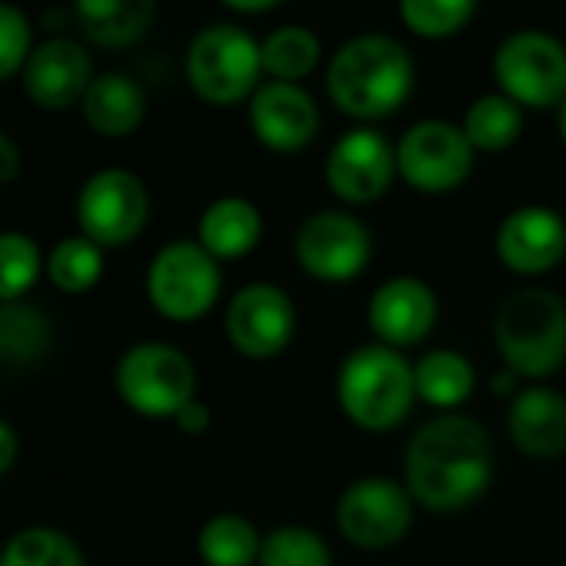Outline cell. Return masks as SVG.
<instances>
[{
    "label": "cell",
    "mask_w": 566,
    "mask_h": 566,
    "mask_svg": "<svg viewBox=\"0 0 566 566\" xmlns=\"http://www.w3.org/2000/svg\"><path fill=\"white\" fill-rule=\"evenodd\" d=\"M493 480V440L467 413H437L420 423L403 453V483L423 510L460 513Z\"/></svg>",
    "instance_id": "cell-1"
},
{
    "label": "cell",
    "mask_w": 566,
    "mask_h": 566,
    "mask_svg": "<svg viewBox=\"0 0 566 566\" xmlns=\"http://www.w3.org/2000/svg\"><path fill=\"white\" fill-rule=\"evenodd\" d=\"M413 91V57L390 34L350 38L327 64V94L354 120L397 114Z\"/></svg>",
    "instance_id": "cell-2"
},
{
    "label": "cell",
    "mask_w": 566,
    "mask_h": 566,
    "mask_svg": "<svg viewBox=\"0 0 566 566\" xmlns=\"http://www.w3.org/2000/svg\"><path fill=\"white\" fill-rule=\"evenodd\" d=\"M417 400L413 364L384 344L357 347L337 374V403L350 423L367 433L397 430Z\"/></svg>",
    "instance_id": "cell-3"
},
{
    "label": "cell",
    "mask_w": 566,
    "mask_h": 566,
    "mask_svg": "<svg viewBox=\"0 0 566 566\" xmlns=\"http://www.w3.org/2000/svg\"><path fill=\"white\" fill-rule=\"evenodd\" d=\"M493 340L510 374L553 377L566 364V301L546 287L510 294L493 317Z\"/></svg>",
    "instance_id": "cell-4"
},
{
    "label": "cell",
    "mask_w": 566,
    "mask_h": 566,
    "mask_svg": "<svg viewBox=\"0 0 566 566\" xmlns=\"http://www.w3.org/2000/svg\"><path fill=\"white\" fill-rule=\"evenodd\" d=\"M120 400L150 420H174L197 397L193 360L164 340H144L124 350L114 370Z\"/></svg>",
    "instance_id": "cell-5"
},
{
    "label": "cell",
    "mask_w": 566,
    "mask_h": 566,
    "mask_svg": "<svg viewBox=\"0 0 566 566\" xmlns=\"http://www.w3.org/2000/svg\"><path fill=\"white\" fill-rule=\"evenodd\" d=\"M260 74V41L237 24H213L200 31L187 51V81L193 94L213 107H233L253 97Z\"/></svg>",
    "instance_id": "cell-6"
},
{
    "label": "cell",
    "mask_w": 566,
    "mask_h": 566,
    "mask_svg": "<svg viewBox=\"0 0 566 566\" xmlns=\"http://www.w3.org/2000/svg\"><path fill=\"white\" fill-rule=\"evenodd\" d=\"M220 260L197 240H170L147 266V301L164 321L193 324L207 317L220 297Z\"/></svg>",
    "instance_id": "cell-7"
},
{
    "label": "cell",
    "mask_w": 566,
    "mask_h": 566,
    "mask_svg": "<svg viewBox=\"0 0 566 566\" xmlns=\"http://www.w3.org/2000/svg\"><path fill=\"white\" fill-rule=\"evenodd\" d=\"M500 94L520 107L549 111L566 101V44L546 31H516L493 54Z\"/></svg>",
    "instance_id": "cell-8"
},
{
    "label": "cell",
    "mask_w": 566,
    "mask_h": 566,
    "mask_svg": "<svg viewBox=\"0 0 566 566\" xmlns=\"http://www.w3.org/2000/svg\"><path fill=\"white\" fill-rule=\"evenodd\" d=\"M150 220V193L144 180L124 167H107L87 177L77 193V223L87 240L104 250L127 247Z\"/></svg>",
    "instance_id": "cell-9"
},
{
    "label": "cell",
    "mask_w": 566,
    "mask_h": 566,
    "mask_svg": "<svg viewBox=\"0 0 566 566\" xmlns=\"http://www.w3.org/2000/svg\"><path fill=\"white\" fill-rule=\"evenodd\" d=\"M473 144L450 120H420L397 144V177L417 193H450L473 174Z\"/></svg>",
    "instance_id": "cell-10"
},
{
    "label": "cell",
    "mask_w": 566,
    "mask_h": 566,
    "mask_svg": "<svg viewBox=\"0 0 566 566\" xmlns=\"http://www.w3.org/2000/svg\"><path fill=\"white\" fill-rule=\"evenodd\" d=\"M413 496L394 476H360L337 500V530L360 549L397 546L413 523Z\"/></svg>",
    "instance_id": "cell-11"
},
{
    "label": "cell",
    "mask_w": 566,
    "mask_h": 566,
    "mask_svg": "<svg viewBox=\"0 0 566 566\" xmlns=\"http://www.w3.org/2000/svg\"><path fill=\"white\" fill-rule=\"evenodd\" d=\"M294 256L307 276L347 283L367 270L374 256V233L347 210H317L297 227Z\"/></svg>",
    "instance_id": "cell-12"
},
{
    "label": "cell",
    "mask_w": 566,
    "mask_h": 566,
    "mask_svg": "<svg viewBox=\"0 0 566 566\" xmlns=\"http://www.w3.org/2000/svg\"><path fill=\"white\" fill-rule=\"evenodd\" d=\"M227 340L247 360L280 357L294 344L297 334V307L291 294L276 283H247L233 294L227 317Z\"/></svg>",
    "instance_id": "cell-13"
},
{
    "label": "cell",
    "mask_w": 566,
    "mask_h": 566,
    "mask_svg": "<svg viewBox=\"0 0 566 566\" xmlns=\"http://www.w3.org/2000/svg\"><path fill=\"white\" fill-rule=\"evenodd\" d=\"M327 187L350 207L377 203L397 177V147L374 127L347 130L327 154Z\"/></svg>",
    "instance_id": "cell-14"
},
{
    "label": "cell",
    "mask_w": 566,
    "mask_h": 566,
    "mask_svg": "<svg viewBox=\"0 0 566 566\" xmlns=\"http://www.w3.org/2000/svg\"><path fill=\"white\" fill-rule=\"evenodd\" d=\"M253 137L273 154H301L321 130V107L301 84L266 81L250 97Z\"/></svg>",
    "instance_id": "cell-15"
},
{
    "label": "cell",
    "mask_w": 566,
    "mask_h": 566,
    "mask_svg": "<svg viewBox=\"0 0 566 566\" xmlns=\"http://www.w3.org/2000/svg\"><path fill=\"white\" fill-rule=\"evenodd\" d=\"M437 294L420 276H390L374 291L367 304V324L377 344L407 350L430 337L437 327Z\"/></svg>",
    "instance_id": "cell-16"
},
{
    "label": "cell",
    "mask_w": 566,
    "mask_h": 566,
    "mask_svg": "<svg viewBox=\"0 0 566 566\" xmlns=\"http://www.w3.org/2000/svg\"><path fill=\"white\" fill-rule=\"evenodd\" d=\"M496 256L520 276H543L566 256V220L553 207L526 203L496 227Z\"/></svg>",
    "instance_id": "cell-17"
},
{
    "label": "cell",
    "mask_w": 566,
    "mask_h": 566,
    "mask_svg": "<svg viewBox=\"0 0 566 566\" xmlns=\"http://www.w3.org/2000/svg\"><path fill=\"white\" fill-rule=\"evenodd\" d=\"M91 81L94 77L87 51L67 38H51L38 44L24 64V91L44 111H64L84 101Z\"/></svg>",
    "instance_id": "cell-18"
},
{
    "label": "cell",
    "mask_w": 566,
    "mask_h": 566,
    "mask_svg": "<svg viewBox=\"0 0 566 566\" xmlns=\"http://www.w3.org/2000/svg\"><path fill=\"white\" fill-rule=\"evenodd\" d=\"M506 433L530 460H556L566 453V397L553 387H526L506 407Z\"/></svg>",
    "instance_id": "cell-19"
},
{
    "label": "cell",
    "mask_w": 566,
    "mask_h": 566,
    "mask_svg": "<svg viewBox=\"0 0 566 566\" xmlns=\"http://www.w3.org/2000/svg\"><path fill=\"white\" fill-rule=\"evenodd\" d=\"M260 237H263V217L247 197L213 200L197 223V243L213 260H240L253 253Z\"/></svg>",
    "instance_id": "cell-20"
},
{
    "label": "cell",
    "mask_w": 566,
    "mask_h": 566,
    "mask_svg": "<svg viewBox=\"0 0 566 566\" xmlns=\"http://www.w3.org/2000/svg\"><path fill=\"white\" fill-rule=\"evenodd\" d=\"M84 117L101 137H130L147 114L144 87L127 74H101L84 94Z\"/></svg>",
    "instance_id": "cell-21"
},
{
    "label": "cell",
    "mask_w": 566,
    "mask_h": 566,
    "mask_svg": "<svg viewBox=\"0 0 566 566\" xmlns=\"http://www.w3.org/2000/svg\"><path fill=\"white\" fill-rule=\"evenodd\" d=\"M157 0H74L84 34L111 51L137 44L154 24Z\"/></svg>",
    "instance_id": "cell-22"
},
{
    "label": "cell",
    "mask_w": 566,
    "mask_h": 566,
    "mask_svg": "<svg viewBox=\"0 0 566 566\" xmlns=\"http://www.w3.org/2000/svg\"><path fill=\"white\" fill-rule=\"evenodd\" d=\"M417 400L430 403L437 413H460V407L473 397L476 370L460 350H430L413 364Z\"/></svg>",
    "instance_id": "cell-23"
},
{
    "label": "cell",
    "mask_w": 566,
    "mask_h": 566,
    "mask_svg": "<svg viewBox=\"0 0 566 566\" xmlns=\"http://www.w3.org/2000/svg\"><path fill=\"white\" fill-rule=\"evenodd\" d=\"M54 347L51 317L24 301L0 304V364L31 367Z\"/></svg>",
    "instance_id": "cell-24"
},
{
    "label": "cell",
    "mask_w": 566,
    "mask_h": 566,
    "mask_svg": "<svg viewBox=\"0 0 566 566\" xmlns=\"http://www.w3.org/2000/svg\"><path fill=\"white\" fill-rule=\"evenodd\" d=\"M263 536L240 513H217L197 533V553L207 566H256Z\"/></svg>",
    "instance_id": "cell-25"
},
{
    "label": "cell",
    "mask_w": 566,
    "mask_h": 566,
    "mask_svg": "<svg viewBox=\"0 0 566 566\" xmlns=\"http://www.w3.org/2000/svg\"><path fill=\"white\" fill-rule=\"evenodd\" d=\"M321 54H324L321 38L307 28H297V24L276 28L273 34H266L260 41L263 74L270 81H283V84L307 81L321 67Z\"/></svg>",
    "instance_id": "cell-26"
},
{
    "label": "cell",
    "mask_w": 566,
    "mask_h": 566,
    "mask_svg": "<svg viewBox=\"0 0 566 566\" xmlns=\"http://www.w3.org/2000/svg\"><path fill=\"white\" fill-rule=\"evenodd\" d=\"M463 134L476 154H500L510 150L523 134V107L513 104L506 94H483L463 114Z\"/></svg>",
    "instance_id": "cell-27"
},
{
    "label": "cell",
    "mask_w": 566,
    "mask_h": 566,
    "mask_svg": "<svg viewBox=\"0 0 566 566\" xmlns=\"http://www.w3.org/2000/svg\"><path fill=\"white\" fill-rule=\"evenodd\" d=\"M44 270H48V280L61 294H87L104 276V247H97L84 233L64 237L48 253Z\"/></svg>",
    "instance_id": "cell-28"
},
{
    "label": "cell",
    "mask_w": 566,
    "mask_h": 566,
    "mask_svg": "<svg viewBox=\"0 0 566 566\" xmlns=\"http://www.w3.org/2000/svg\"><path fill=\"white\" fill-rule=\"evenodd\" d=\"M0 566H84V553L57 526H28L4 543Z\"/></svg>",
    "instance_id": "cell-29"
},
{
    "label": "cell",
    "mask_w": 566,
    "mask_h": 566,
    "mask_svg": "<svg viewBox=\"0 0 566 566\" xmlns=\"http://www.w3.org/2000/svg\"><path fill=\"white\" fill-rule=\"evenodd\" d=\"M44 256L34 237L21 230H4L0 233V304L21 301L38 276L44 273Z\"/></svg>",
    "instance_id": "cell-30"
},
{
    "label": "cell",
    "mask_w": 566,
    "mask_h": 566,
    "mask_svg": "<svg viewBox=\"0 0 566 566\" xmlns=\"http://www.w3.org/2000/svg\"><path fill=\"white\" fill-rule=\"evenodd\" d=\"M256 566H334V556L317 530L287 523L263 536Z\"/></svg>",
    "instance_id": "cell-31"
},
{
    "label": "cell",
    "mask_w": 566,
    "mask_h": 566,
    "mask_svg": "<svg viewBox=\"0 0 566 566\" xmlns=\"http://www.w3.org/2000/svg\"><path fill=\"white\" fill-rule=\"evenodd\" d=\"M397 8L410 34L427 41H443L470 24L476 0H400Z\"/></svg>",
    "instance_id": "cell-32"
},
{
    "label": "cell",
    "mask_w": 566,
    "mask_h": 566,
    "mask_svg": "<svg viewBox=\"0 0 566 566\" xmlns=\"http://www.w3.org/2000/svg\"><path fill=\"white\" fill-rule=\"evenodd\" d=\"M31 24L24 18V11L0 4V81L14 77L18 71H24L28 57H31Z\"/></svg>",
    "instance_id": "cell-33"
},
{
    "label": "cell",
    "mask_w": 566,
    "mask_h": 566,
    "mask_svg": "<svg viewBox=\"0 0 566 566\" xmlns=\"http://www.w3.org/2000/svg\"><path fill=\"white\" fill-rule=\"evenodd\" d=\"M210 420H213V413H210V407L203 403V400H190L177 417H174V423L180 427V433H187V437H200V433H207L210 430Z\"/></svg>",
    "instance_id": "cell-34"
},
{
    "label": "cell",
    "mask_w": 566,
    "mask_h": 566,
    "mask_svg": "<svg viewBox=\"0 0 566 566\" xmlns=\"http://www.w3.org/2000/svg\"><path fill=\"white\" fill-rule=\"evenodd\" d=\"M21 174V147L0 130V184H11Z\"/></svg>",
    "instance_id": "cell-35"
},
{
    "label": "cell",
    "mask_w": 566,
    "mask_h": 566,
    "mask_svg": "<svg viewBox=\"0 0 566 566\" xmlns=\"http://www.w3.org/2000/svg\"><path fill=\"white\" fill-rule=\"evenodd\" d=\"M18 457H21V440L8 420H0V476L18 463Z\"/></svg>",
    "instance_id": "cell-36"
},
{
    "label": "cell",
    "mask_w": 566,
    "mask_h": 566,
    "mask_svg": "<svg viewBox=\"0 0 566 566\" xmlns=\"http://www.w3.org/2000/svg\"><path fill=\"white\" fill-rule=\"evenodd\" d=\"M220 4L237 11V14H263V11L276 8L280 0H220Z\"/></svg>",
    "instance_id": "cell-37"
},
{
    "label": "cell",
    "mask_w": 566,
    "mask_h": 566,
    "mask_svg": "<svg viewBox=\"0 0 566 566\" xmlns=\"http://www.w3.org/2000/svg\"><path fill=\"white\" fill-rule=\"evenodd\" d=\"M556 134H559V140H563V147H566V101L556 107Z\"/></svg>",
    "instance_id": "cell-38"
}]
</instances>
